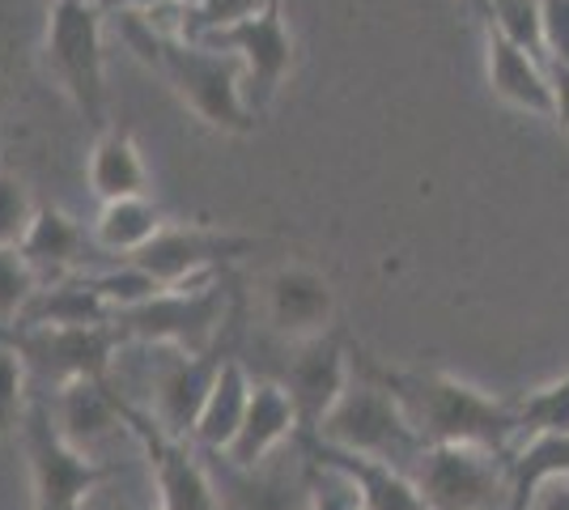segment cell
<instances>
[{
	"label": "cell",
	"mask_w": 569,
	"mask_h": 510,
	"mask_svg": "<svg viewBox=\"0 0 569 510\" xmlns=\"http://www.w3.org/2000/svg\"><path fill=\"white\" fill-rule=\"evenodd\" d=\"M22 456L30 472V510H81L90 489L102 486L119 463H94L77 456L51 421L48 396L34 391L22 421Z\"/></svg>",
	"instance_id": "cell-7"
},
{
	"label": "cell",
	"mask_w": 569,
	"mask_h": 510,
	"mask_svg": "<svg viewBox=\"0 0 569 510\" xmlns=\"http://www.w3.org/2000/svg\"><path fill=\"white\" fill-rule=\"evenodd\" d=\"M48 4H56V0H48Z\"/></svg>",
	"instance_id": "cell-39"
},
{
	"label": "cell",
	"mask_w": 569,
	"mask_h": 510,
	"mask_svg": "<svg viewBox=\"0 0 569 510\" xmlns=\"http://www.w3.org/2000/svg\"><path fill=\"white\" fill-rule=\"evenodd\" d=\"M548 81H552V107H557V123L569 132V64H548Z\"/></svg>",
	"instance_id": "cell-35"
},
{
	"label": "cell",
	"mask_w": 569,
	"mask_h": 510,
	"mask_svg": "<svg viewBox=\"0 0 569 510\" xmlns=\"http://www.w3.org/2000/svg\"><path fill=\"white\" fill-rule=\"evenodd\" d=\"M170 4H179V9H196L200 0H170Z\"/></svg>",
	"instance_id": "cell-37"
},
{
	"label": "cell",
	"mask_w": 569,
	"mask_h": 510,
	"mask_svg": "<svg viewBox=\"0 0 569 510\" xmlns=\"http://www.w3.org/2000/svg\"><path fill=\"white\" fill-rule=\"evenodd\" d=\"M251 391H256V379L247 374V366L238 358H226L204 409L196 417V430H191V447L200 456H226L230 451V442L242 430V417L251 409Z\"/></svg>",
	"instance_id": "cell-21"
},
{
	"label": "cell",
	"mask_w": 569,
	"mask_h": 510,
	"mask_svg": "<svg viewBox=\"0 0 569 510\" xmlns=\"http://www.w3.org/2000/svg\"><path fill=\"white\" fill-rule=\"evenodd\" d=\"M90 192L98 196V204L149 196V167L123 123H111L98 132L94 149H90Z\"/></svg>",
	"instance_id": "cell-22"
},
{
	"label": "cell",
	"mask_w": 569,
	"mask_h": 510,
	"mask_svg": "<svg viewBox=\"0 0 569 510\" xmlns=\"http://www.w3.org/2000/svg\"><path fill=\"white\" fill-rule=\"evenodd\" d=\"M230 353H188L179 344L123 340L111 358L107 383L123 400V409L149 417L162 434L191 442L196 417L217 383V370Z\"/></svg>",
	"instance_id": "cell-2"
},
{
	"label": "cell",
	"mask_w": 569,
	"mask_h": 510,
	"mask_svg": "<svg viewBox=\"0 0 569 510\" xmlns=\"http://www.w3.org/2000/svg\"><path fill=\"white\" fill-rule=\"evenodd\" d=\"M302 434V421H298V409L289 400V391L281 383H263L256 379V391H251V409L242 417V430L230 442V451L221 456L234 468H260L272 456H281L284 442H298Z\"/></svg>",
	"instance_id": "cell-18"
},
{
	"label": "cell",
	"mask_w": 569,
	"mask_h": 510,
	"mask_svg": "<svg viewBox=\"0 0 569 510\" xmlns=\"http://www.w3.org/2000/svg\"><path fill=\"white\" fill-rule=\"evenodd\" d=\"M349 383H353V362H349V349L336 332L293 344V358L284 362L281 388L289 391V400L298 409L302 434H315L323 426V417L332 413Z\"/></svg>",
	"instance_id": "cell-16"
},
{
	"label": "cell",
	"mask_w": 569,
	"mask_h": 510,
	"mask_svg": "<svg viewBox=\"0 0 569 510\" xmlns=\"http://www.w3.org/2000/svg\"><path fill=\"white\" fill-rule=\"evenodd\" d=\"M485 51H489V86L493 94L506 98L510 107L531 111L540 120H557V107H552V81H548V64L527 56L522 48H515L510 39L501 34H485Z\"/></svg>",
	"instance_id": "cell-20"
},
{
	"label": "cell",
	"mask_w": 569,
	"mask_h": 510,
	"mask_svg": "<svg viewBox=\"0 0 569 510\" xmlns=\"http://www.w3.org/2000/svg\"><path fill=\"white\" fill-rule=\"evenodd\" d=\"M272 4H281V0H200L196 9H183L179 34L200 39V34H213V30H230V26L268 13Z\"/></svg>",
	"instance_id": "cell-30"
},
{
	"label": "cell",
	"mask_w": 569,
	"mask_h": 510,
	"mask_svg": "<svg viewBox=\"0 0 569 510\" xmlns=\"http://www.w3.org/2000/svg\"><path fill=\"white\" fill-rule=\"evenodd\" d=\"M548 64H569V0H545Z\"/></svg>",
	"instance_id": "cell-33"
},
{
	"label": "cell",
	"mask_w": 569,
	"mask_h": 510,
	"mask_svg": "<svg viewBox=\"0 0 569 510\" xmlns=\"http://www.w3.org/2000/svg\"><path fill=\"white\" fill-rule=\"evenodd\" d=\"M298 442L307 447V456L323 468H332L336 477H345L353 486L361 510H429L421 489L412 486V477L396 468V463L370 460V456H353V451H336L323 447L310 434H298Z\"/></svg>",
	"instance_id": "cell-17"
},
{
	"label": "cell",
	"mask_w": 569,
	"mask_h": 510,
	"mask_svg": "<svg viewBox=\"0 0 569 510\" xmlns=\"http://www.w3.org/2000/svg\"><path fill=\"white\" fill-rule=\"evenodd\" d=\"M167 226V213L149 200H111V204H98L94 221H90V234H94L98 256H111V260H132L141 247H149L158 239V230Z\"/></svg>",
	"instance_id": "cell-23"
},
{
	"label": "cell",
	"mask_w": 569,
	"mask_h": 510,
	"mask_svg": "<svg viewBox=\"0 0 569 510\" xmlns=\"http://www.w3.org/2000/svg\"><path fill=\"white\" fill-rule=\"evenodd\" d=\"M81 510H162L158 489H153V477H149V468H144V456L119 463L102 486L90 489V498H86Z\"/></svg>",
	"instance_id": "cell-26"
},
{
	"label": "cell",
	"mask_w": 569,
	"mask_h": 510,
	"mask_svg": "<svg viewBox=\"0 0 569 510\" xmlns=\"http://www.w3.org/2000/svg\"><path fill=\"white\" fill-rule=\"evenodd\" d=\"M102 18H149L158 9H167L170 0H90Z\"/></svg>",
	"instance_id": "cell-34"
},
{
	"label": "cell",
	"mask_w": 569,
	"mask_h": 510,
	"mask_svg": "<svg viewBox=\"0 0 569 510\" xmlns=\"http://www.w3.org/2000/svg\"><path fill=\"white\" fill-rule=\"evenodd\" d=\"M263 319L289 344L336 332V290L323 272L307 264H281L263 277Z\"/></svg>",
	"instance_id": "cell-15"
},
{
	"label": "cell",
	"mask_w": 569,
	"mask_h": 510,
	"mask_svg": "<svg viewBox=\"0 0 569 510\" xmlns=\"http://www.w3.org/2000/svg\"><path fill=\"white\" fill-rule=\"evenodd\" d=\"M39 290H43V281H39V272L30 268L22 251L18 247H0V332L22 323V316L30 311Z\"/></svg>",
	"instance_id": "cell-29"
},
{
	"label": "cell",
	"mask_w": 569,
	"mask_h": 510,
	"mask_svg": "<svg viewBox=\"0 0 569 510\" xmlns=\"http://www.w3.org/2000/svg\"><path fill=\"white\" fill-rule=\"evenodd\" d=\"M128 417H132V430H137L144 468L153 477L162 510H217V486L209 460L191 442L162 434L149 417L132 413V409H128Z\"/></svg>",
	"instance_id": "cell-14"
},
{
	"label": "cell",
	"mask_w": 569,
	"mask_h": 510,
	"mask_svg": "<svg viewBox=\"0 0 569 510\" xmlns=\"http://www.w3.org/2000/svg\"><path fill=\"white\" fill-rule=\"evenodd\" d=\"M375 374L396 391L426 447H485L501 456L519 447L515 404L493 400L472 383H459L438 370H375Z\"/></svg>",
	"instance_id": "cell-3"
},
{
	"label": "cell",
	"mask_w": 569,
	"mask_h": 510,
	"mask_svg": "<svg viewBox=\"0 0 569 510\" xmlns=\"http://www.w3.org/2000/svg\"><path fill=\"white\" fill-rule=\"evenodd\" d=\"M18 251L30 260V268L39 272L43 286H56V281H69V277L90 272V268H86V256L98 251V247H94V234L77 218H69L64 209L39 204V218L26 230V239Z\"/></svg>",
	"instance_id": "cell-19"
},
{
	"label": "cell",
	"mask_w": 569,
	"mask_h": 510,
	"mask_svg": "<svg viewBox=\"0 0 569 510\" xmlns=\"http://www.w3.org/2000/svg\"><path fill=\"white\" fill-rule=\"evenodd\" d=\"M557 477H569V434L522 438L510 451V489H515L510 510H527L536 493Z\"/></svg>",
	"instance_id": "cell-24"
},
{
	"label": "cell",
	"mask_w": 569,
	"mask_h": 510,
	"mask_svg": "<svg viewBox=\"0 0 569 510\" xmlns=\"http://www.w3.org/2000/svg\"><path fill=\"white\" fill-rule=\"evenodd\" d=\"M302 451H307V447H302ZM310 510H361V502H357L353 486H349L345 477H336L332 468L315 463V498H310Z\"/></svg>",
	"instance_id": "cell-32"
},
{
	"label": "cell",
	"mask_w": 569,
	"mask_h": 510,
	"mask_svg": "<svg viewBox=\"0 0 569 510\" xmlns=\"http://www.w3.org/2000/svg\"><path fill=\"white\" fill-rule=\"evenodd\" d=\"M34 218H39V200L26 188V179L0 167V247H22Z\"/></svg>",
	"instance_id": "cell-31"
},
{
	"label": "cell",
	"mask_w": 569,
	"mask_h": 510,
	"mask_svg": "<svg viewBox=\"0 0 569 510\" xmlns=\"http://www.w3.org/2000/svg\"><path fill=\"white\" fill-rule=\"evenodd\" d=\"M310 438L323 442V447H336V451H353V456L396 463L403 472L426 451V438L417 434V426L408 421L403 404L396 400V391L387 388L382 379L357 374V366L353 383L345 388V396L336 400V409L323 417V426Z\"/></svg>",
	"instance_id": "cell-4"
},
{
	"label": "cell",
	"mask_w": 569,
	"mask_h": 510,
	"mask_svg": "<svg viewBox=\"0 0 569 510\" xmlns=\"http://www.w3.org/2000/svg\"><path fill=\"white\" fill-rule=\"evenodd\" d=\"M34 400L30 370L18 358V349L9 340H0V442L4 438H22V421Z\"/></svg>",
	"instance_id": "cell-28"
},
{
	"label": "cell",
	"mask_w": 569,
	"mask_h": 510,
	"mask_svg": "<svg viewBox=\"0 0 569 510\" xmlns=\"http://www.w3.org/2000/svg\"><path fill=\"white\" fill-rule=\"evenodd\" d=\"M119 39L137 51L144 69H153L167 81L170 94L200 123L230 137L256 132L260 116H251L242 98V64L230 51L188 39L174 22H158V18H119Z\"/></svg>",
	"instance_id": "cell-1"
},
{
	"label": "cell",
	"mask_w": 569,
	"mask_h": 510,
	"mask_svg": "<svg viewBox=\"0 0 569 510\" xmlns=\"http://www.w3.org/2000/svg\"><path fill=\"white\" fill-rule=\"evenodd\" d=\"M230 319V293L221 277L196 281L183 290H162L132 311H116L111 328L123 340H149V344H179L188 353H213L221 349V332Z\"/></svg>",
	"instance_id": "cell-6"
},
{
	"label": "cell",
	"mask_w": 569,
	"mask_h": 510,
	"mask_svg": "<svg viewBox=\"0 0 569 510\" xmlns=\"http://www.w3.org/2000/svg\"><path fill=\"white\" fill-rule=\"evenodd\" d=\"M256 239L242 234H226V230H204V226H162L158 239L149 247H141L128 264H137L141 272H149L162 290H183L196 281L217 277V268L238 260L242 251H251Z\"/></svg>",
	"instance_id": "cell-13"
},
{
	"label": "cell",
	"mask_w": 569,
	"mask_h": 510,
	"mask_svg": "<svg viewBox=\"0 0 569 510\" xmlns=\"http://www.w3.org/2000/svg\"><path fill=\"white\" fill-rule=\"evenodd\" d=\"M480 13L489 18V30L510 39L515 48H522L527 56L545 60L548 64V48H545V0H485Z\"/></svg>",
	"instance_id": "cell-25"
},
{
	"label": "cell",
	"mask_w": 569,
	"mask_h": 510,
	"mask_svg": "<svg viewBox=\"0 0 569 510\" xmlns=\"http://www.w3.org/2000/svg\"><path fill=\"white\" fill-rule=\"evenodd\" d=\"M18 349V358L30 370L34 391H56L77 379H107L111 358L123 344L111 323L102 328H9L0 332Z\"/></svg>",
	"instance_id": "cell-10"
},
{
	"label": "cell",
	"mask_w": 569,
	"mask_h": 510,
	"mask_svg": "<svg viewBox=\"0 0 569 510\" xmlns=\"http://www.w3.org/2000/svg\"><path fill=\"white\" fill-rule=\"evenodd\" d=\"M200 43H209L217 51H230L242 64V98H247L251 116H263L272 107V98L281 94L284 77L293 69V39H289L281 4H272L268 13L251 18V22L200 34Z\"/></svg>",
	"instance_id": "cell-11"
},
{
	"label": "cell",
	"mask_w": 569,
	"mask_h": 510,
	"mask_svg": "<svg viewBox=\"0 0 569 510\" xmlns=\"http://www.w3.org/2000/svg\"><path fill=\"white\" fill-rule=\"evenodd\" d=\"M213 468L217 510H310L315 463L298 447L293 456H272L260 468H234L221 456H204Z\"/></svg>",
	"instance_id": "cell-12"
},
{
	"label": "cell",
	"mask_w": 569,
	"mask_h": 510,
	"mask_svg": "<svg viewBox=\"0 0 569 510\" xmlns=\"http://www.w3.org/2000/svg\"><path fill=\"white\" fill-rule=\"evenodd\" d=\"M102 13L90 0H56L48 4L43 30V60L56 86L69 94L77 116L98 132L111 128L107 111V56H102Z\"/></svg>",
	"instance_id": "cell-5"
},
{
	"label": "cell",
	"mask_w": 569,
	"mask_h": 510,
	"mask_svg": "<svg viewBox=\"0 0 569 510\" xmlns=\"http://www.w3.org/2000/svg\"><path fill=\"white\" fill-rule=\"evenodd\" d=\"M48 396L51 421L77 456L94 463H128L141 456L132 417L107 379H77Z\"/></svg>",
	"instance_id": "cell-9"
},
{
	"label": "cell",
	"mask_w": 569,
	"mask_h": 510,
	"mask_svg": "<svg viewBox=\"0 0 569 510\" xmlns=\"http://www.w3.org/2000/svg\"><path fill=\"white\" fill-rule=\"evenodd\" d=\"M519 413V442L536 434H569V370L545 388L515 400Z\"/></svg>",
	"instance_id": "cell-27"
},
{
	"label": "cell",
	"mask_w": 569,
	"mask_h": 510,
	"mask_svg": "<svg viewBox=\"0 0 569 510\" xmlns=\"http://www.w3.org/2000/svg\"><path fill=\"white\" fill-rule=\"evenodd\" d=\"M468 4H476V9H480V4H485V0H468Z\"/></svg>",
	"instance_id": "cell-38"
},
{
	"label": "cell",
	"mask_w": 569,
	"mask_h": 510,
	"mask_svg": "<svg viewBox=\"0 0 569 510\" xmlns=\"http://www.w3.org/2000/svg\"><path fill=\"white\" fill-rule=\"evenodd\" d=\"M527 510H569V477L548 481V486L536 493V502H531Z\"/></svg>",
	"instance_id": "cell-36"
},
{
	"label": "cell",
	"mask_w": 569,
	"mask_h": 510,
	"mask_svg": "<svg viewBox=\"0 0 569 510\" xmlns=\"http://www.w3.org/2000/svg\"><path fill=\"white\" fill-rule=\"evenodd\" d=\"M429 510H510V456L485 447H426L408 468Z\"/></svg>",
	"instance_id": "cell-8"
}]
</instances>
